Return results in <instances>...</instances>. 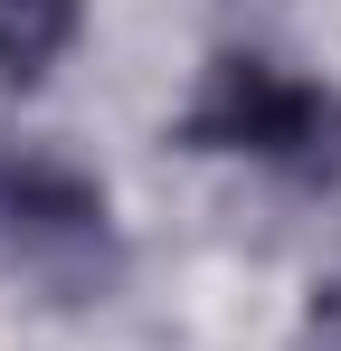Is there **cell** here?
Wrapping results in <instances>:
<instances>
[{
    "mask_svg": "<svg viewBox=\"0 0 341 351\" xmlns=\"http://www.w3.org/2000/svg\"><path fill=\"white\" fill-rule=\"evenodd\" d=\"M180 143L275 162L284 180H341V95L303 86L266 58H218L209 86L190 95V114H180Z\"/></svg>",
    "mask_w": 341,
    "mask_h": 351,
    "instance_id": "obj_1",
    "label": "cell"
},
{
    "mask_svg": "<svg viewBox=\"0 0 341 351\" xmlns=\"http://www.w3.org/2000/svg\"><path fill=\"white\" fill-rule=\"evenodd\" d=\"M0 247L29 256V266L95 256V247H105V190L86 171H66V162L0 152Z\"/></svg>",
    "mask_w": 341,
    "mask_h": 351,
    "instance_id": "obj_2",
    "label": "cell"
},
{
    "mask_svg": "<svg viewBox=\"0 0 341 351\" xmlns=\"http://www.w3.org/2000/svg\"><path fill=\"white\" fill-rule=\"evenodd\" d=\"M76 38V0H0V76H38Z\"/></svg>",
    "mask_w": 341,
    "mask_h": 351,
    "instance_id": "obj_3",
    "label": "cell"
}]
</instances>
